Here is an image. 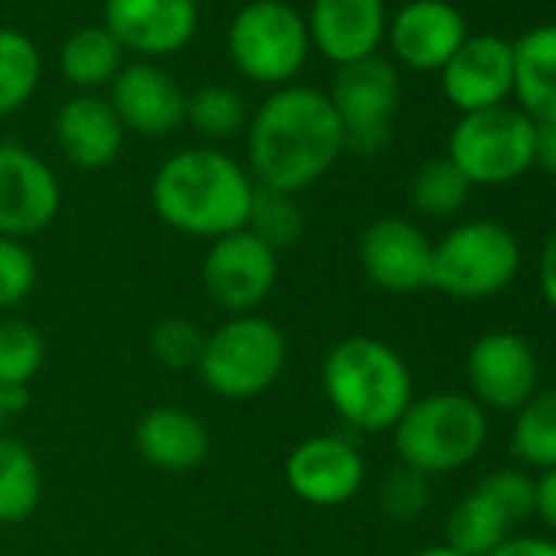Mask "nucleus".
Here are the masks:
<instances>
[{
	"label": "nucleus",
	"mask_w": 556,
	"mask_h": 556,
	"mask_svg": "<svg viewBox=\"0 0 556 556\" xmlns=\"http://www.w3.org/2000/svg\"><path fill=\"white\" fill-rule=\"evenodd\" d=\"M344 154V128L328 99L312 86L275 89L245 125V161L255 187L302 193Z\"/></svg>",
	"instance_id": "f257e3e1"
},
{
	"label": "nucleus",
	"mask_w": 556,
	"mask_h": 556,
	"mask_svg": "<svg viewBox=\"0 0 556 556\" xmlns=\"http://www.w3.org/2000/svg\"><path fill=\"white\" fill-rule=\"evenodd\" d=\"M255 180L219 148L170 154L151 177V206L164 226L193 239H219L245 229Z\"/></svg>",
	"instance_id": "f03ea898"
},
{
	"label": "nucleus",
	"mask_w": 556,
	"mask_h": 556,
	"mask_svg": "<svg viewBox=\"0 0 556 556\" xmlns=\"http://www.w3.org/2000/svg\"><path fill=\"white\" fill-rule=\"evenodd\" d=\"M321 390L334 416L367 435L390 432L416 396L403 354L370 334H351L328 348Z\"/></svg>",
	"instance_id": "7ed1b4c3"
},
{
	"label": "nucleus",
	"mask_w": 556,
	"mask_h": 556,
	"mask_svg": "<svg viewBox=\"0 0 556 556\" xmlns=\"http://www.w3.org/2000/svg\"><path fill=\"white\" fill-rule=\"evenodd\" d=\"M400 465L432 478L471 465L488 442V413L468 393L413 396L390 429Z\"/></svg>",
	"instance_id": "20e7f679"
},
{
	"label": "nucleus",
	"mask_w": 556,
	"mask_h": 556,
	"mask_svg": "<svg viewBox=\"0 0 556 556\" xmlns=\"http://www.w3.org/2000/svg\"><path fill=\"white\" fill-rule=\"evenodd\" d=\"M289 364L286 331L262 315H236L213 328L197 364L200 383L229 403H245L275 387Z\"/></svg>",
	"instance_id": "39448f33"
},
{
	"label": "nucleus",
	"mask_w": 556,
	"mask_h": 556,
	"mask_svg": "<svg viewBox=\"0 0 556 556\" xmlns=\"http://www.w3.org/2000/svg\"><path fill=\"white\" fill-rule=\"evenodd\" d=\"M520 271V242L497 219H465L432 242L429 289L455 302L501 295Z\"/></svg>",
	"instance_id": "423d86ee"
},
{
	"label": "nucleus",
	"mask_w": 556,
	"mask_h": 556,
	"mask_svg": "<svg viewBox=\"0 0 556 556\" xmlns=\"http://www.w3.org/2000/svg\"><path fill=\"white\" fill-rule=\"evenodd\" d=\"M226 50L249 83L282 89L308 63V24L286 0H249L226 30Z\"/></svg>",
	"instance_id": "0eeeda50"
},
{
	"label": "nucleus",
	"mask_w": 556,
	"mask_h": 556,
	"mask_svg": "<svg viewBox=\"0 0 556 556\" xmlns=\"http://www.w3.org/2000/svg\"><path fill=\"white\" fill-rule=\"evenodd\" d=\"M536 125L517 105H497L462 115L448 135L445 157L471 187H504L533 167Z\"/></svg>",
	"instance_id": "6e6552de"
},
{
	"label": "nucleus",
	"mask_w": 556,
	"mask_h": 556,
	"mask_svg": "<svg viewBox=\"0 0 556 556\" xmlns=\"http://www.w3.org/2000/svg\"><path fill=\"white\" fill-rule=\"evenodd\" d=\"M400 92V70L383 56L338 66L328 99L344 128V154L374 157L390 144Z\"/></svg>",
	"instance_id": "1a4fd4ad"
},
{
	"label": "nucleus",
	"mask_w": 556,
	"mask_h": 556,
	"mask_svg": "<svg viewBox=\"0 0 556 556\" xmlns=\"http://www.w3.org/2000/svg\"><path fill=\"white\" fill-rule=\"evenodd\" d=\"M275 282L278 252L268 249L249 229H236L213 239L200 265L203 295L229 318L255 315V308L271 295Z\"/></svg>",
	"instance_id": "9d476101"
},
{
	"label": "nucleus",
	"mask_w": 556,
	"mask_h": 556,
	"mask_svg": "<svg viewBox=\"0 0 556 556\" xmlns=\"http://www.w3.org/2000/svg\"><path fill=\"white\" fill-rule=\"evenodd\" d=\"M468 396L488 413H517L540 390V361L527 338L514 331L481 334L465 361Z\"/></svg>",
	"instance_id": "9b49d317"
},
{
	"label": "nucleus",
	"mask_w": 556,
	"mask_h": 556,
	"mask_svg": "<svg viewBox=\"0 0 556 556\" xmlns=\"http://www.w3.org/2000/svg\"><path fill=\"white\" fill-rule=\"evenodd\" d=\"M60 206L63 187L53 167L14 141H0V236L24 242L43 232Z\"/></svg>",
	"instance_id": "f8f14e48"
},
{
	"label": "nucleus",
	"mask_w": 556,
	"mask_h": 556,
	"mask_svg": "<svg viewBox=\"0 0 556 556\" xmlns=\"http://www.w3.org/2000/svg\"><path fill=\"white\" fill-rule=\"evenodd\" d=\"M364 481L367 462L344 435H312L286 458V484L312 507H341L361 494Z\"/></svg>",
	"instance_id": "ddd939ff"
},
{
	"label": "nucleus",
	"mask_w": 556,
	"mask_h": 556,
	"mask_svg": "<svg viewBox=\"0 0 556 556\" xmlns=\"http://www.w3.org/2000/svg\"><path fill=\"white\" fill-rule=\"evenodd\" d=\"M361 268L380 292L413 295L429 289L432 271V239L403 216L374 219L357 242Z\"/></svg>",
	"instance_id": "4468645a"
},
{
	"label": "nucleus",
	"mask_w": 556,
	"mask_h": 556,
	"mask_svg": "<svg viewBox=\"0 0 556 556\" xmlns=\"http://www.w3.org/2000/svg\"><path fill=\"white\" fill-rule=\"evenodd\" d=\"M200 24L197 0H105L102 27L125 53L157 60L180 53Z\"/></svg>",
	"instance_id": "2eb2a0df"
},
{
	"label": "nucleus",
	"mask_w": 556,
	"mask_h": 556,
	"mask_svg": "<svg viewBox=\"0 0 556 556\" xmlns=\"http://www.w3.org/2000/svg\"><path fill=\"white\" fill-rule=\"evenodd\" d=\"M448 105L462 115L507 105L514 96V47L497 34H468L455 56L439 70Z\"/></svg>",
	"instance_id": "dca6fc26"
},
{
	"label": "nucleus",
	"mask_w": 556,
	"mask_h": 556,
	"mask_svg": "<svg viewBox=\"0 0 556 556\" xmlns=\"http://www.w3.org/2000/svg\"><path fill=\"white\" fill-rule=\"evenodd\" d=\"M468 40V24L448 0H409L387 24V43L413 73H439Z\"/></svg>",
	"instance_id": "f3484780"
},
{
	"label": "nucleus",
	"mask_w": 556,
	"mask_h": 556,
	"mask_svg": "<svg viewBox=\"0 0 556 556\" xmlns=\"http://www.w3.org/2000/svg\"><path fill=\"white\" fill-rule=\"evenodd\" d=\"M112 109L125 131L141 138H167L187 122V96L170 73L141 60L125 63L115 83L109 86Z\"/></svg>",
	"instance_id": "a211bd4d"
},
{
	"label": "nucleus",
	"mask_w": 556,
	"mask_h": 556,
	"mask_svg": "<svg viewBox=\"0 0 556 556\" xmlns=\"http://www.w3.org/2000/svg\"><path fill=\"white\" fill-rule=\"evenodd\" d=\"M312 47L334 66H351L377 56L387 40V4L383 0H312L305 17Z\"/></svg>",
	"instance_id": "6ab92c4d"
},
{
	"label": "nucleus",
	"mask_w": 556,
	"mask_h": 556,
	"mask_svg": "<svg viewBox=\"0 0 556 556\" xmlns=\"http://www.w3.org/2000/svg\"><path fill=\"white\" fill-rule=\"evenodd\" d=\"M63 157L79 170H102L118 161L125 148V125L118 122L109 99L96 92L73 96L63 102L53 122Z\"/></svg>",
	"instance_id": "aec40b11"
},
{
	"label": "nucleus",
	"mask_w": 556,
	"mask_h": 556,
	"mask_svg": "<svg viewBox=\"0 0 556 556\" xmlns=\"http://www.w3.org/2000/svg\"><path fill=\"white\" fill-rule=\"evenodd\" d=\"M135 448L157 471H193L210 455V429L190 409L154 406L135 426Z\"/></svg>",
	"instance_id": "412c9836"
},
{
	"label": "nucleus",
	"mask_w": 556,
	"mask_h": 556,
	"mask_svg": "<svg viewBox=\"0 0 556 556\" xmlns=\"http://www.w3.org/2000/svg\"><path fill=\"white\" fill-rule=\"evenodd\" d=\"M514 96L530 122H556V24H540L510 40Z\"/></svg>",
	"instance_id": "4be33fe9"
},
{
	"label": "nucleus",
	"mask_w": 556,
	"mask_h": 556,
	"mask_svg": "<svg viewBox=\"0 0 556 556\" xmlns=\"http://www.w3.org/2000/svg\"><path fill=\"white\" fill-rule=\"evenodd\" d=\"M125 66V50L105 27L73 30L60 50V70L79 92H96L112 86Z\"/></svg>",
	"instance_id": "5701e85b"
},
{
	"label": "nucleus",
	"mask_w": 556,
	"mask_h": 556,
	"mask_svg": "<svg viewBox=\"0 0 556 556\" xmlns=\"http://www.w3.org/2000/svg\"><path fill=\"white\" fill-rule=\"evenodd\" d=\"M510 455L523 471L556 468V387L536 390L510 426Z\"/></svg>",
	"instance_id": "b1692460"
},
{
	"label": "nucleus",
	"mask_w": 556,
	"mask_h": 556,
	"mask_svg": "<svg viewBox=\"0 0 556 556\" xmlns=\"http://www.w3.org/2000/svg\"><path fill=\"white\" fill-rule=\"evenodd\" d=\"M43 497V471L37 455L11 435H0V527L24 523Z\"/></svg>",
	"instance_id": "393cba45"
},
{
	"label": "nucleus",
	"mask_w": 556,
	"mask_h": 556,
	"mask_svg": "<svg viewBox=\"0 0 556 556\" xmlns=\"http://www.w3.org/2000/svg\"><path fill=\"white\" fill-rule=\"evenodd\" d=\"M514 527L507 517L478 491L471 488L445 520V546L458 549L462 556H491L510 533Z\"/></svg>",
	"instance_id": "a878e982"
},
{
	"label": "nucleus",
	"mask_w": 556,
	"mask_h": 556,
	"mask_svg": "<svg viewBox=\"0 0 556 556\" xmlns=\"http://www.w3.org/2000/svg\"><path fill=\"white\" fill-rule=\"evenodd\" d=\"M43 76L37 43L11 27H0V118L24 109Z\"/></svg>",
	"instance_id": "bb28decb"
},
{
	"label": "nucleus",
	"mask_w": 556,
	"mask_h": 556,
	"mask_svg": "<svg viewBox=\"0 0 556 556\" xmlns=\"http://www.w3.org/2000/svg\"><path fill=\"white\" fill-rule=\"evenodd\" d=\"M468 197H471V184L445 154L422 161L409 180V203L416 213L429 219H448L462 213Z\"/></svg>",
	"instance_id": "cd10ccee"
},
{
	"label": "nucleus",
	"mask_w": 556,
	"mask_h": 556,
	"mask_svg": "<svg viewBox=\"0 0 556 556\" xmlns=\"http://www.w3.org/2000/svg\"><path fill=\"white\" fill-rule=\"evenodd\" d=\"M245 229L252 236H258L268 249L282 252V249H292V245L302 242V236H305V213H302V206H299V200L292 193L255 187Z\"/></svg>",
	"instance_id": "c85d7f7f"
},
{
	"label": "nucleus",
	"mask_w": 556,
	"mask_h": 556,
	"mask_svg": "<svg viewBox=\"0 0 556 556\" xmlns=\"http://www.w3.org/2000/svg\"><path fill=\"white\" fill-rule=\"evenodd\" d=\"M47 361L43 334L21 318L0 321V390H30Z\"/></svg>",
	"instance_id": "c756f323"
},
{
	"label": "nucleus",
	"mask_w": 556,
	"mask_h": 556,
	"mask_svg": "<svg viewBox=\"0 0 556 556\" xmlns=\"http://www.w3.org/2000/svg\"><path fill=\"white\" fill-rule=\"evenodd\" d=\"M187 122L197 135L210 141H226L249 125L245 102L239 99V92L219 83L200 86L197 92L187 96Z\"/></svg>",
	"instance_id": "7c9ffc66"
},
{
	"label": "nucleus",
	"mask_w": 556,
	"mask_h": 556,
	"mask_svg": "<svg viewBox=\"0 0 556 556\" xmlns=\"http://www.w3.org/2000/svg\"><path fill=\"white\" fill-rule=\"evenodd\" d=\"M504 517L510 527L523 523L533 517V504H536V478L530 471H523L520 465H504L488 471L478 484H475Z\"/></svg>",
	"instance_id": "2f4dec72"
},
{
	"label": "nucleus",
	"mask_w": 556,
	"mask_h": 556,
	"mask_svg": "<svg viewBox=\"0 0 556 556\" xmlns=\"http://www.w3.org/2000/svg\"><path fill=\"white\" fill-rule=\"evenodd\" d=\"M203 341H206V334L193 321H187V318H164V321H157L151 328L148 351H151V357L161 367L180 374V370H197L200 354H203Z\"/></svg>",
	"instance_id": "473e14b6"
},
{
	"label": "nucleus",
	"mask_w": 556,
	"mask_h": 556,
	"mask_svg": "<svg viewBox=\"0 0 556 556\" xmlns=\"http://www.w3.org/2000/svg\"><path fill=\"white\" fill-rule=\"evenodd\" d=\"M432 497V484L426 475L406 468V465H393L380 484H377V507L390 517V520H413L429 507Z\"/></svg>",
	"instance_id": "72a5a7b5"
},
{
	"label": "nucleus",
	"mask_w": 556,
	"mask_h": 556,
	"mask_svg": "<svg viewBox=\"0 0 556 556\" xmlns=\"http://www.w3.org/2000/svg\"><path fill=\"white\" fill-rule=\"evenodd\" d=\"M37 289V255L27 242L0 236V312L24 305Z\"/></svg>",
	"instance_id": "f704fd0d"
},
{
	"label": "nucleus",
	"mask_w": 556,
	"mask_h": 556,
	"mask_svg": "<svg viewBox=\"0 0 556 556\" xmlns=\"http://www.w3.org/2000/svg\"><path fill=\"white\" fill-rule=\"evenodd\" d=\"M536 286H540V295H543L546 308L556 315V226L546 232L543 249H540V262H536Z\"/></svg>",
	"instance_id": "c9c22d12"
},
{
	"label": "nucleus",
	"mask_w": 556,
	"mask_h": 556,
	"mask_svg": "<svg viewBox=\"0 0 556 556\" xmlns=\"http://www.w3.org/2000/svg\"><path fill=\"white\" fill-rule=\"evenodd\" d=\"M533 517H540V523L546 527V536L556 540V468L536 475V504H533Z\"/></svg>",
	"instance_id": "e433bc0d"
},
{
	"label": "nucleus",
	"mask_w": 556,
	"mask_h": 556,
	"mask_svg": "<svg viewBox=\"0 0 556 556\" xmlns=\"http://www.w3.org/2000/svg\"><path fill=\"white\" fill-rule=\"evenodd\" d=\"M491 556H556V540L540 533H514Z\"/></svg>",
	"instance_id": "4c0bfd02"
},
{
	"label": "nucleus",
	"mask_w": 556,
	"mask_h": 556,
	"mask_svg": "<svg viewBox=\"0 0 556 556\" xmlns=\"http://www.w3.org/2000/svg\"><path fill=\"white\" fill-rule=\"evenodd\" d=\"M533 167L556 177V122H533Z\"/></svg>",
	"instance_id": "58836bf2"
},
{
	"label": "nucleus",
	"mask_w": 556,
	"mask_h": 556,
	"mask_svg": "<svg viewBox=\"0 0 556 556\" xmlns=\"http://www.w3.org/2000/svg\"><path fill=\"white\" fill-rule=\"evenodd\" d=\"M409 556H462V553L452 549V546H445V543H439V546H422V549H416Z\"/></svg>",
	"instance_id": "ea45409f"
},
{
	"label": "nucleus",
	"mask_w": 556,
	"mask_h": 556,
	"mask_svg": "<svg viewBox=\"0 0 556 556\" xmlns=\"http://www.w3.org/2000/svg\"><path fill=\"white\" fill-rule=\"evenodd\" d=\"M8 403H4V393H0V435H4V422H8Z\"/></svg>",
	"instance_id": "a19ab883"
}]
</instances>
